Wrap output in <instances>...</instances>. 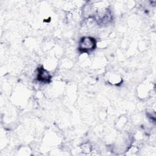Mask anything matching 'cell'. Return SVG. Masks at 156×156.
Returning <instances> with one entry per match:
<instances>
[{"label": "cell", "mask_w": 156, "mask_h": 156, "mask_svg": "<svg viewBox=\"0 0 156 156\" xmlns=\"http://www.w3.org/2000/svg\"><path fill=\"white\" fill-rule=\"evenodd\" d=\"M96 41L93 38L84 37L81 40L80 43V49L85 51L93 49L95 47Z\"/></svg>", "instance_id": "cell-1"}, {"label": "cell", "mask_w": 156, "mask_h": 156, "mask_svg": "<svg viewBox=\"0 0 156 156\" xmlns=\"http://www.w3.org/2000/svg\"><path fill=\"white\" fill-rule=\"evenodd\" d=\"M51 79V77L49 76V74L45 71L43 69H41L38 74V79L40 80H42L44 82L49 81V79Z\"/></svg>", "instance_id": "cell-2"}]
</instances>
